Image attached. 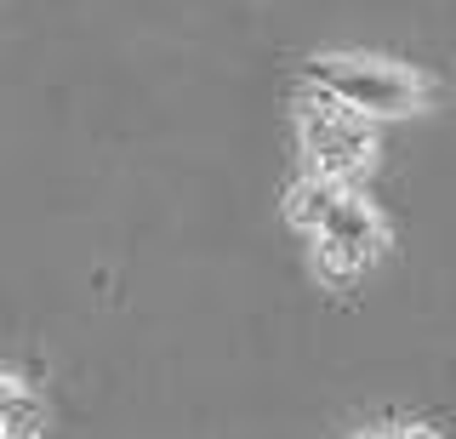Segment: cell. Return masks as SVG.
Here are the masks:
<instances>
[{"label":"cell","mask_w":456,"mask_h":439,"mask_svg":"<svg viewBox=\"0 0 456 439\" xmlns=\"http://www.w3.org/2000/svg\"><path fill=\"white\" fill-rule=\"evenodd\" d=\"M291 223L297 229L314 234V246H337V251H354V257L377 263L382 251V217L370 211L360 194H354V183H325V177H308L291 189Z\"/></svg>","instance_id":"obj_1"},{"label":"cell","mask_w":456,"mask_h":439,"mask_svg":"<svg viewBox=\"0 0 456 439\" xmlns=\"http://www.w3.org/2000/svg\"><path fill=\"white\" fill-rule=\"evenodd\" d=\"M308 86L365 120L411 115L422 103V80L388 58H320V63H308Z\"/></svg>","instance_id":"obj_2"},{"label":"cell","mask_w":456,"mask_h":439,"mask_svg":"<svg viewBox=\"0 0 456 439\" xmlns=\"http://www.w3.org/2000/svg\"><path fill=\"white\" fill-rule=\"evenodd\" d=\"M297 126H303V149L314 160V177L325 183H354L377 166V126L354 109L331 103L325 92H308L303 109H297Z\"/></svg>","instance_id":"obj_3"},{"label":"cell","mask_w":456,"mask_h":439,"mask_svg":"<svg viewBox=\"0 0 456 439\" xmlns=\"http://www.w3.org/2000/svg\"><path fill=\"white\" fill-rule=\"evenodd\" d=\"M46 434V411L28 394V382L0 371V439H40Z\"/></svg>","instance_id":"obj_4"},{"label":"cell","mask_w":456,"mask_h":439,"mask_svg":"<svg viewBox=\"0 0 456 439\" xmlns=\"http://www.w3.org/2000/svg\"><path fill=\"white\" fill-rule=\"evenodd\" d=\"M360 439H434L428 428H382V434H360Z\"/></svg>","instance_id":"obj_5"}]
</instances>
